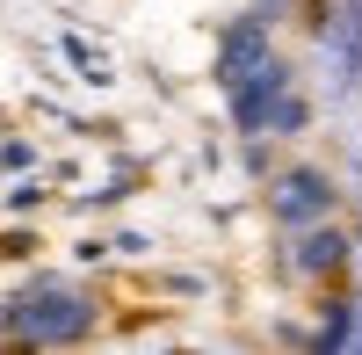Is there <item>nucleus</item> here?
<instances>
[{"label":"nucleus","mask_w":362,"mask_h":355,"mask_svg":"<svg viewBox=\"0 0 362 355\" xmlns=\"http://www.w3.org/2000/svg\"><path fill=\"white\" fill-rule=\"evenodd\" d=\"M225 116L239 124L247 145H268V138H305L312 131V102L305 87H297V66L283 51H268L254 73L225 80Z\"/></svg>","instance_id":"1"},{"label":"nucleus","mask_w":362,"mask_h":355,"mask_svg":"<svg viewBox=\"0 0 362 355\" xmlns=\"http://www.w3.org/2000/svg\"><path fill=\"white\" fill-rule=\"evenodd\" d=\"M0 327H8V348H73L102 327V305L66 276H29L0 305Z\"/></svg>","instance_id":"2"},{"label":"nucleus","mask_w":362,"mask_h":355,"mask_svg":"<svg viewBox=\"0 0 362 355\" xmlns=\"http://www.w3.org/2000/svg\"><path fill=\"white\" fill-rule=\"evenodd\" d=\"M268 211H276L283 232L319 225V218H334V211H341V182H334L326 167L297 160V167H283V174H268Z\"/></svg>","instance_id":"3"},{"label":"nucleus","mask_w":362,"mask_h":355,"mask_svg":"<svg viewBox=\"0 0 362 355\" xmlns=\"http://www.w3.org/2000/svg\"><path fill=\"white\" fill-rule=\"evenodd\" d=\"M276 269H283L290 283H334V276H348V269H355V232H341L334 218L297 225Z\"/></svg>","instance_id":"4"},{"label":"nucleus","mask_w":362,"mask_h":355,"mask_svg":"<svg viewBox=\"0 0 362 355\" xmlns=\"http://www.w3.org/2000/svg\"><path fill=\"white\" fill-rule=\"evenodd\" d=\"M268 51H276V44H268V8L225 22V37H218V87H225V80H239V73H254Z\"/></svg>","instance_id":"5"},{"label":"nucleus","mask_w":362,"mask_h":355,"mask_svg":"<svg viewBox=\"0 0 362 355\" xmlns=\"http://www.w3.org/2000/svg\"><path fill=\"white\" fill-rule=\"evenodd\" d=\"M312 348H319V355L362 348V298H326V319L312 327Z\"/></svg>","instance_id":"6"},{"label":"nucleus","mask_w":362,"mask_h":355,"mask_svg":"<svg viewBox=\"0 0 362 355\" xmlns=\"http://www.w3.org/2000/svg\"><path fill=\"white\" fill-rule=\"evenodd\" d=\"M29 203H44V189H37V182H22V189H8V211H29Z\"/></svg>","instance_id":"7"},{"label":"nucleus","mask_w":362,"mask_h":355,"mask_svg":"<svg viewBox=\"0 0 362 355\" xmlns=\"http://www.w3.org/2000/svg\"><path fill=\"white\" fill-rule=\"evenodd\" d=\"M355 269H362V240H355ZM355 298H362V290H355Z\"/></svg>","instance_id":"8"},{"label":"nucleus","mask_w":362,"mask_h":355,"mask_svg":"<svg viewBox=\"0 0 362 355\" xmlns=\"http://www.w3.org/2000/svg\"><path fill=\"white\" fill-rule=\"evenodd\" d=\"M0 341H8V327H0Z\"/></svg>","instance_id":"9"}]
</instances>
